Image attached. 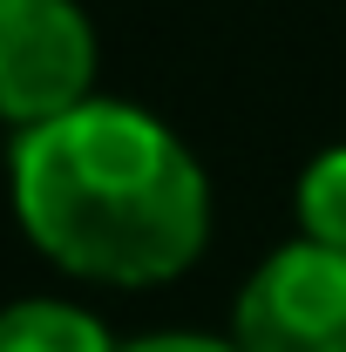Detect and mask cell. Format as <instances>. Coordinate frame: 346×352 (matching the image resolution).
I'll return each mask as SVG.
<instances>
[{"mask_svg": "<svg viewBox=\"0 0 346 352\" xmlns=\"http://www.w3.org/2000/svg\"><path fill=\"white\" fill-rule=\"evenodd\" d=\"M116 352H238L231 339H211V332H150V339H130Z\"/></svg>", "mask_w": 346, "mask_h": 352, "instance_id": "obj_6", "label": "cell"}, {"mask_svg": "<svg viewBox=\"0 0 346 352\" xmlns=\"http://www.w3.org/2000/svg\"><path fill=\"white\" fill-rule=\"evenodd\" d=\"M238 352H346V251L326 244H285L245 278L238 318H231Z\"/></svg>", "mask_w": 346, "mask_h": 352, "instance_id": "obj_3", "label": "cell"}, {"mask_svg": "<svg viewBox=\"0 0 346 352\" xmlns=\"http://www.w3.org/2000/svg\"><path fill=\"white\" fill-rule=\"evenodd\" d=\"M14 217L75 278L163 285L204 251L211 190L197 156L136 102H95L14 135Z\"/></svg>", "mask_w": 346, "mask_h": 352, "instance_id": "obj_1", "label": "cell"}, {"mask_svg": "<svg viewBox=\"0 0 346 352\" xmlns=\"http://www.w3.org/2000/svg\"><path fill=\"white\" fill-rule=\"evenodd\" d=\"M0 352H116L102 318L61 298H14L0 311Z\"/></svg>", "mask_w": 346, "mask_h": 352, "instance_id": "obj_4", "label": "cell"}, {"mask_svg": "<svg viewBox=\"0 0 346 352\" xmlns=\"http://www.w3.org/2000/svg\"><path fill=\"white\" fill-rule=\"evenodd\" d=\"M299 223H305V244L346 251V149H326V156L305 163V176H299Z\"/></svg>", "mask_w": 346, "mask_h": 352, "instance_id": "obj_5", "label": "cell"}, {"mask_svg": "<svg viewBox=\"0 0 346 352\" xmlns=\"http://www.w3.org/2000/svg\"><path fill=\"white\" fill-rule=\"evenodd\" d=\"M95 82V28L75 0H0V122L41 129L82 109Z\"/></svg>", "mask_w": 346, "mask_h": 352, "instance_id": "obj_2", "label": "cell"}]
</instances>
